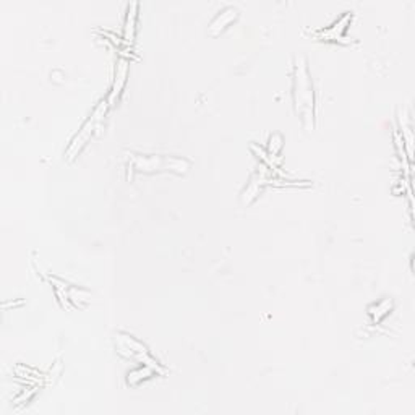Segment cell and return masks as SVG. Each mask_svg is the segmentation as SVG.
Instances as JSON below:
<instances>
[{
	"label": "cell",
	"instance_id": "cell-1",
	"mask_svg": "<svg viewBox=\"0 0 415 415\" xmlns=\"http://www.w3.org/2000/svg\"><path fill=\"white\" fill-rule=\"evenodd\" d=\"M294 104L305 130H313L315 125V96L313 85L304 57H299L294 65Z\"/></svg>",
	"mask_w": 415,
	"mask_h": 415
},
{
	"label": "cell",
	"instance_id": "cell-5",
	"mask_svg": "<svg viewBox=\"0 0 415 415\" xmlns=\"http://www.w3.org/2000/svg\"><path fill=\"white\" fill-rule=\"evenodd\" d=\"M352 18V13H345V15L341 18L339 21H336L331 28L323 30V31H317L315 34L321 36L326 41H339V43H344V36H345V30H348V25Z\"/></svg>",
	"mask_w": 415,
	"mask_h": 415
},
{
	"label": "cell",
	"instance_id": "cell-4",
	"mask_svg": "<svg viewBox=\"0 0 415 415\" xmlns=\"http://www.w3.org/2000/svg\"><path fill=\"white\" fill-rule=\"evenodd\" d=\"M117 343H118L117 344L118 352H120L122 355H125V357H130V359H135V360H140V362L146 363L148 367L154 368L156 372H162V368L159 367L156 360H154L151 355L148 354V350H146L145 345L138 343L135 337H131L129 334H118Z\"/></svg>",
	"mask_w": 415,
	"mask_h": 415
},
{
	"label": "cell",
	"instance_id": "cell-6",
	"mask_svg": "<svg viewBox=\"0 0 415 415\" xmlns=\"http://www.w3.org/2000/svg\"><path fill=\"white\" fill-rule=\"evenodd\" d=\"M127 75H129V62L124 61V58H120V61H118V67H117L116 81H114L112 91H111V94H109V99H107V103L111 104V106L116 104L118 96H120V93H122V89H124V86L127 83Z\"/></svg>",
	"mask_w": 415,
	"mask_h": 415
},
{
	"label": "cell",
	"instance_id": "cell-8",
	"mask_svg": "<svg viewBox=\"0 0 415 415\" xmlns=\"http://www.w3.org/2000/svg\"><path fill=\"white\" fill-rule=\"evenodd\" d=\"M136 3H131L129 7V15H127V23H125V34L124 38L127 43H134L135 38V23H136Z\"/></svg>",
	"mask_w": 415,
	"mask_h": 415
},
{
	"label": "cell",
	"instance_id": "cell-7",
	"mask_svg": "<svg viewBox=\"0 0 415 415\" xmlns=\"http://www.w3.org/2000/svg\"><path fill=\"white\" fill-rule=\"evenodd\" d=\"M237 17H239V13H237L235 8H232V7L226 8V10H222L216 18H214L211 26H209V33H211L213 36L222 33L227 26H231L232 21L237 20Z\"/></svg>",
	"mask_w": 415,
	"mask_h": 415
},
{
	"label": "cell",
	"instance_id": "cell-2",
	"mask_svg": "<svg viewBox=\"0 0 415 415\" xmlns=\"http://www.w3.org/2000/svg\"><path fill=\"white\" fill-rule=\"evenodd\" d=\"M129 179L134 177V172H175V174H187L190 169V162L187 159L164 156V154H129Z\"/></svg>",
	"mask_w": 415,
	"mask_h": 415
},
{
	"label": "cell",
	"instance_id": "cell-3",
	"mask_svg": "<svg viewBox=\"0 0 415 415\" xmlns=\"http://www.w3.org/2000/svg\"><path fill=\"white\" fill-rule=\"evenodd\" d=\"M107 104H109L107 101L99 104V106L94 109L93 116H91L88 120L85 122V125L81 127V130L75 135V138L70 141V145H68V148L65 151L67 161H73V159H75L81 153V149L88 145L91 136H93L94 131L98 130V127L101 125V122L104 120V116H106V112H107Z\"/></svg>",
	"mask_w": 415,
	"mask_h": 415
}]
</instances>
